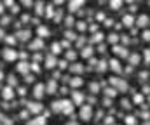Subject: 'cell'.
<instances>
[{
	"label": "cell",
	"mask_w": 150,
	"mask_h": 125,
	"mask_svg": "<svg viewBox=\"0 0 150 125\" xmlns=\"http://www.w3.org/2000/svg\"><path fill=\"white\" fill-rule=\"evenodd\" d=\"M112 5H115L113 9H119V5H120V0H112Z\"/></svg>",
	"instance_id": "cell-24"
},
{
	"label": "cell",
	"mask_w": 150,
	"mask_h": 125,
	"mask_svg": "<svg viewBox=\"0 0 150 125\" xmlns=\"http://www.w3.org/2000/svg\"><path fill=\"white\" fill-rule=\"evenodd\" d=\"M91 54H93L91 47H84V50H82V56H84V57H91Z\"/></svg>",
	"instance_id": "cell-18"
},
{
	"label": "cell",
	"mask_w": 150,
	"mask_h": 125,
	"mask_svg": "<svg viewBox=\"0 0 150 125\" xmlns=\"http://www.w3.org/2000/svg\"><path fill=\"white\" fill-rule=\"evenodd\" d=\"M126 124H129V125H134V124H136V122H134V120H133V117H129V120H127V118H126Z\"/></svg>",
	"instance_id": "cell-25"
},
{
	"label": "cell",
	"mask_w": 150,
	"mask_h": 125,
	"mask_svg": "<svg viewBox=\"0 0 150 125\" xmlns=\"http://www.w3.org/2000/svg\"><path fill=\"white\" fill-rule=\"evenodd\" d=\"M61 52V45L59 43H52V54H59Z\"/></svg>",
	"instance_id": "cell-19"
},
{
	"label": "cell",
	"mask_w": 150,
	"mask_h": 125,
	"mask_svg": "<svg viewBox=\"0 0 150 125\" xmlns=\"http://www.w3.org/2000/svg\"><path fill=\"white\" fill-rule=\"evenodd\" d=\"M30 35H32V33H30V30H21V31H18V33H16V38H18V40H28V37H30Z\"/></svg>",
	"instance_id": "cell-8"
},
{
	"label": "cell",
	"mask_w": 150,
	"mask_h": 125,
	"mask_svg": "<svg viewBox=\"0 0 150 125\" xmlns=\"http://www.w3.org/2000/svg\"><path fill=\"white\" fill-rule=\"evenodd\" d=\"M37 33H38L40 38H47V37H49V28H45V26H38Z\"/></svg>",
	"instance_id": "cell-10"
},
{
	"label": "cell",
	"mask_w": 150,
	"mask_h": 125,
	"mask_svg": "<svg viewBox=\"0 0 150 125\" xmlns=\"http://www.w3.org/2000/svg\"><path fill=\"white\" fill-rule=\"evenodd\" d=\"M91 115H93L91 106H84V108L80 110V118H82V120H91Z\"/></svg>",
	"instance_id": "cell-7"
},
{
	"label": "cell",
	"mask_w": 150,
	"mask_h": 125,
	"mask_svg": "<svg viewBox=\"0 0 150 125\" xmlns=\"http://www.w3.org/2000/svg\"><path fill=\"white\" fill-rule=\"evenodd\" d=\"M2 59H4L5 63H14V61L18 59V52H16V49H12V47H5V49L2 50Z\"/></svg>",
	"instance_id": "cell-2"
},
{
	"label": "cell",
	"mask_w": 150,
	"mask_h": 125,
	"mask_svg": "<svg viewBox=\"0 0 150 125\" xmlns=\"http://www.w3.org/2000/svg\"><path fill=\"white\" fill-rule=\"evenodd\" d=\"M23 3H25V5H30V7H32V3H33V2H32V0H23Z\"/></svg>",
	"instance_id": "cell-29"
},
{
	"label": "cell",
	"mask_w": 150,
	"mask_h": 125,
	"mask_svg": "<svg viewBox=\"0 0 150 125\" xmlns=\"http://www.w3.org/2000/svg\"><path fill=\"white\" fill-rule=\"evenodd\" d=\"M11 10H12L14 14H18V12H19V5H16V3H14V5L11 7Z\"/></svg>",
	"instance_id": "cell-22"
},
{
	"label": "cell",
	"mask_w": 150,
	"mask_h": 125,
	"mask_svg": "<svg viewBox=\"0 0 150 125\" xmlns=\"http://www.w3.org/2000/svg\"><path fill=\"white\" fill-rule=\"evenodd\" d=\"M67 24H68V26L74 24V17H67Z\"/></svg>",
	"instance_id": "cell-26"
},
{
	"label": "cell",
	"mask_w": 150,
	"mask_h": 125,
	"mask_svg": "<svg viewBox=\"0 0 150 125\" xmlns=\"http://www.w3.org/2000/svg\"><path fill=\"white\" fill-rule=\"evenodd\" d=\"M80 83H82V80H80L79 77H75V78H72V80H70V87H79Z\"/></svg>",
	"instance_id": "cell-17"
},
{
	"label": "cell",
	"mask_w": 150,
	"mask_h": 125,
	"mask_svg": "<svg viewBox=\"0 0 150 125\" xmlns=\"http://www.w3.org/2000/svg\"><path fill=\"white\" fill-rule=\"evenodd\" d=\"M67 56H68V57H70V59H75V54H74V52H68V54H67Z\"/></svg>",
	"instance_id": "cell-31"
},
{
	"label": "cell",
	"mask_w": 150,
	"mask_h": 125,
	"mask_svg": "<svg viewBox=\"0 0 150 125\" xmlns=\"http://www.w3.org/2000/svg\"><path fill=\"white\" fill-rule=\"evenodd\" d=\"M56 66V57H54V54L52 56H47V59H45V68H54Z\"/></svg>",
	"instance_id": "cell-9"
},
{
	"label": "cell",
	"mask_w": 150,
	"mask_h": 125,
	"mask_svg": "<svg viewBox=\"0 0 150 125\" xmlns=\"http://www.w3.org/2000/svg\"><path fill=\"white\" fill-rule=\"evenodd\" d=\"M4 10H5V7H4V2H0V14H4Z\"/></svg>",
	"instance_id": "cell-30"
},
{
	"label": "cell",
	"mask_w": 150,
	"mask_h": 125,
	"mask_svg": "<svg viewBox=\"0 0 150 125\" xmlns=\"http://www.w3.org/2000/svg\"><path fill=\"white\" fill-rule=\"evenodd\" d=\"M54 2H56V3H61V2H63V0H54Z\"/></svg>",
	"instance_id": "cell-33"
},
{
	"label": "cell",
	"mask_w": 150,
	"mask_h": 125,
	"mask_svg": "<svg viewBox=\"0 0 150 125\" xmlns=\"http://www.w3.org/2000/svg\"><path fill=\"white\" fill-rule=\"evenodd\" d=\"M25 90H26V89H25V87H19V89H18V92H19V94H21V96H25Z\"/></svg>",
	"instance_id": "cell-27"
},
{
	"label": "cell",
	"mask_w": 150,
	"mask_h": 125,
	"mask_svg": "<svg viewBox=\"0 0 150 125\" xmlns=\"http://www.w3.org/2000/svg\"><path fill=\"white\" fill-rule=\"evenodd\" d=\"M52 110L54 111H59V113H70L74 110V103H70L67 99H61V101L52 103Z\"/></svg>",
	"instance_id": "cell-1"
},
{
	"label": "cell",
	"mask_w": 150,
	"mask_h": 125,
	"mask_svg": "<svg viewBox=\"0 0 150 125\" xmlns=\"http://www.w3.org/2000/svg\"><path fill=\"white\" fill-rule=\"evenodd\" d=\"M44 94H45V85H44V83H37V85H35V89H33V97L40 99Z\"/></svg>",
	"instance_id": "cell-6"
},
{
	"label": "cell",
	"mask_w": 150,
	"mask_h": 125,
	"mask_svg": "<svg viewBox=\"0 0 150 125\" xmlns=\"http://www.w3.org/2000/svg\"><path fill=\"white\" fill-rule=\"evenodd\" d=\"M14 96H16V90H14V87H11V85H5V87L2 89V99L9 101V99H12Z\"/></svg>",
	"instance_id": "cell-3"
},
{
	"label": "cell",
	"mask_w": 150,
	"mask_h": 125,
	"mask_svg": "<svg viewBox=\"0 0 150 125\" xmlns=\"http://www.w3.org/2000/svg\"><path fill=\"white\" fill-rule=\"evenodd\" d=\"M7 82H9V85H11V87H16V85H18V78H16L14 75H9Z\"/></svg>",
	"instance_id": "cell-16"
},
{
	"label": "cell",
	"mask_w": 150,
	"mask_h": 125,
	"mask_svg": "<svg viewBox=\"0 0 150 125\" xmlns=\"http://www.w3.org/2000/svg\"><path fill=\"white\" fill-rule=\"evenodd\" d=\"M45 89H47V92H49V94H54V92H56V89H58V85H56V82H49Z\"/></svg>",
	"instance_id": "cell-15"
},
{
	"label": "cell",
	"mask_w": 150,
	"mask_h": 125,
	"mask_svg": "<svg viewBox=\"0 0 150 125\" xmlns=\"http://www.w3.org/2000/svg\"><path fill=\"white\" fill-rule=\"evenodd\" d=\"M42 47H44V43H42V40H40V38L30 42V49H32V50H38V49H42Z\"/></svg>",
	"instance_id": "cell-12"
},
{
	"label": "cell",
	"mask_w": 150,
	"mask_h": 125,
	"mask_svg": "<svg viewBox=\"0 0 150 125\" xmlns=\"http://www.w3.org/2000/svg\"><path fill=\"white\" fill-rule=\"evenodd\" d=\"M0 125H4V124H0Z\"/></svg>",
	"instance_id": "cell-35"
},
{
	"label": "cell",
	"mask_w": 150,
	"mask_h": 125,
	"mask_svg": "<svg viewBox=\"0 0 150 125\" xmlns=\"http://www.w3.org/2000/svg\"><path fill=\"white\" fill-rule=\"evenodd\" d=\"M42 104L37 103V101H32V103H28V106H26V110H28V113H40L42 111Z\"/></svg>",
	"instance_id": "cell-5"
},
{
	"label": "cell",
	"mask_w": 150,
	"mask_h": 125,
	"mask_svg": "<svg viewBox=\"0 0 150 125\" xmlns=\"http://www.w3.org/2000/svg\"><path fill=\"white\" fill-rule=\"evenodd\" d=\"M4 78H5V75H4V71H2V70H0V82H2V80H4Z\"/></svg>",
	"instance_id": "cell-32"
},
{
	"label": "cell",
	"mask_w": 150,
	"mask_h": 125,
	"mask_svg": "<svg viewBox=\"0 0 150 125\" xmlns=\"http://www.w3.org/2000/svg\"><path fill=\"white\" fill-rule=\"evenodd\" d=\"M72 99H74V104H80L82 103V94L80 92H77V90H72Z\"/></svg>",
	"instance_id": "cell-11"
},
{
	"label": "cell",
	"mask_w": 150,
	"mask_h": 125,
	"mask_svg": "<svg viewBox=\"0 0 150 125\" xmlns=\"http://www.w3.org/2000/svg\"><path fill=\"white\" fill-rule=\"evenodd\" d=\"M33 80H35V78H33V75H30V73H26V75H25V82L32 83Z\"/></svg>",
	"instance_id": "cell-20"
},
{
	"label": "cell",
	"mask_w": 150,
	"mask_h": 125,
	"mask_svg": "<svg viewBox=\"0 0 150 125\" xmlns=\"http://www.w3.org/2000/svg\"><path fill=\"white\" fill-rule=\"evenodd\" d=\"M5 38V33H4V30H2V26H0V40H4Z\"/></svg>",
	"instance_id": "cell-28"
},
{
	"label": "cell",
	"mask_w": 150,
	"mask_h": 125,
	"mask_svg": "<svg viewBox=\"0 0 150 125\" xmlns=\"http://www.w3.org/2000/svg\"><path fill=\"white\" fill-rule=\"evenodd\" d=\"M11 23V17H4L2 21H0V26H5V24H9Z\"/></svg>",
	"instance_id": "cell-21"
},
{
	"label": "cell",
	"mask_w": 150,
	"mask_h": 125,
	"mask_svg": "<svg viewBox=\"0 0 150 125\" xmlns=\"http://www.w3.org/2000/svg\"><path fill=\"white\" fill-rule=\"evenodd\" d=\"M30 68H32V63H28V61H21V63H18V66H16V71H18V73H23V75H26V73L30 71Z\"/></svg>",
	"instance_id": "cell-4"
},
{
	"label": "cell",
	"mask_w": 150,
	"mask_h": 125,
	"mask_svg": "<svg viewBox=\"0 0 150 125\" xmlns=\"http://www.w3.org/2000/svg\"><path fill=\"white\" fill-rule=\"evenodd\" d=\"M138 24H145V21H147V16H142V17H138Z\"/></svg>",
	"instance_id": "cell-23"
},
{
	"label": "cell",
	"mask_w": 150,
	"mask_h": 125,
	"mask_svg": "<svg viewBox=\"0 0 150 125\" xmlns=\"http://www.w3.org/2000/svg\"><path fill=\"white\" fill-rule=\"evenodd\" d=\"M68 125H75V124H68Z\"/></svg>",
	"instance_id": "cell-34"
},
{
	"label": "cell",
	"mask_w": 150,
	"mask_h": 125,
	"mask_svg": "<svg viewBox=\"0 0 150 125\" xmlns=\"http://www.w3.org/2000/svg\"><path fill=\"white\" fill-rule=\"evenodd\" d=\"M28 125H45V118H44V117H37L35 120L28 122Z\"/></svg>",
	"instance_id": "cell-14"
},
{
	"label": "cell",
	"mask_w": 150,
	"mask_h": 125,
	"mask_svg": "<svg viewBox=\"0 0 150 125\" xmlns=\"http://www.w3.org/2000/svg\"><path fill=\"white\" fill-rule=\"evenodd\" d=\"M82 3H84V0H72L70 2V10H77Z\"/></svg>",
	"instance_id": "cell-13"
}]
</instances>
